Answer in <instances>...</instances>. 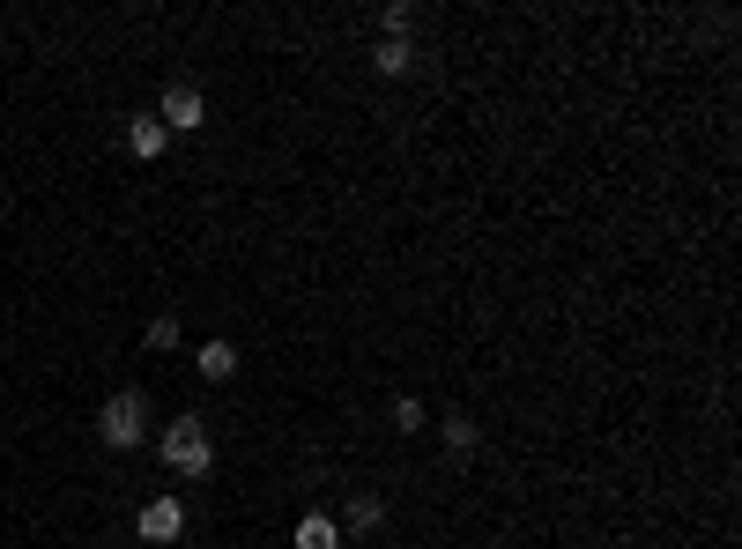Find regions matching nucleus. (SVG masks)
I'll return each instance as SVG.
<instances>
[{"mask_svg":"<svg viewBox=\"0 0 742 549\" xmlns=\"http://www.w3.org/2000/svg\"><path fill=\"white\" fill-rule=\"evenodd\" d=\"M164 468L172 475H208L216 468V438H208L200 416H172V424H164Z\"/></svg>","mask_w":742,"mask_h":549,"instance_id":"1","label":"nucleus"},{"mask_svg":"<svg viewBox=\"0 0 742 549\" xmlns=\"http://www.w3.org/2000/svg\"><path fill=\"white\" fill-rule=\"evenodd\" d=\"M142 431H148V401L126 386V394H112L104 401V416H97V438L112 453H126V446H142Z\"/></svg>","mask_w":742,"mask_h":549,"instance_id":"2","label":"nucleus"},{"mask_svg":"<svg viewBox=\"0 0 742 549\" xmlns=\"http://www.w3.org/2000/svg\"><path fill=\"white\" fill-rule=\"evenodd\" d=\"M156 120H164V134H194V126H208V97H200L194 82H172Z\"/></svg>","mask_w":742,"mask_h":549,"instance_id":"3","label":"nucleus"},{"mask_svg":"<svg viewBox=\"0 0 742 549\" xmlns=\"http://www.w3.org/2000/svg\"><path fill=\"white\" fill-rule=\"evenodd\" d=\"M134 535H142V542H156V549L178 542V535H186V505H178V498H148L142 520H134Z\"/></svg>","mask_w":742,"mask_h":549,"instance_id":"4","label":"nucleus"},{"mask_svg":"<svg viewBox=\"0 0 742 549\" xmlns=\"http://www.w3.org/2000/svg\"><path fill=\"white\" fill-rule=\"evenodd\" d=\"M164 142H172V134H164V120H156V112H142V120H126V149L142 156H164Z\"/></svg>","mask_w":742,"mask_h":549,"instance_id":"5","label":"nucleus"},{"mask_svg":"<svg viewBox=\"0 0 742 549\" xmlns=\"http://www.w3.org/2000/svg\"><path fill=\"white\" fill-rule=\"evenodd\" d=\"M297 549H342V527L327 520V512H305V520H297V535H290Z\"/></svg>","mask_w":742,"mask_h":549,"instance_id":"6","label":"nucleus"},{"mask_svg":"<svg viewBox=\"0 0 742 549\" xmlns=\"http://www.w3.org/2000/svg\"><path fill=\"white\" fill-rule=\"evenodd\" d=\"M379 520H387V505L371 498V490H357V498H349V512H342V520H334V527H349V535H371V527H379Z\"/></svg>","mask_w":742,"mask_h":549,"instance_id":"7","label":"nucleus"},{"mask_svg":"<svg viewBox=\"0 0 742 549\" xmlns=\"http://www.w3.org/2000/svg\"><path fill=\"white\" fill-rule=\"evenodd\" d=\"M194 364H200V379H230V372H238V350H230V342H208Z\"/></svg>","mask_w":742,"mask_h":549,"instance_id":"8","label":"nucleus"},{"mask_svg":"<svg viewBox=\"0 0 742 549\" xmlns=\"http://www.w3.org/2000/svg\"><path fill=\"white\" fill-rule=\"evenodd\" d=\"M371 68L379 75H409V38H387V45L371 52Z\"/></svg>","mask_w":742,"mask_h":549,"instance_id":"9","label":"nucleus"},{"mask_svg":"<svg viewBox=\"0 0 742 549\" xmlns=\"http://www.w3.org/2000/svg\"><path fill=\"white\" fill-rule=\"evenodd\" d=\"M409 23H416V8H409V0H394V8H379V30H387V38H409Z\"/></svg>","mask_w":742,"mask_h":549,"instance_id":"10","label":"nucleus"},{"mask_svg":"<svg viewBox=\"0 0 742 549\" xmlns=\"http://www.w3.org/2000/svg\"><path fill=\"white\" fill-rule=\"evenodd\" d=\"M148 350H156V356L178 350V320H172V312H164V320H148Z\"/></svg>","mask_w":742,"mask_h":549,"instance_id":"11","label":"nucleus"},{"mask_svg":"<svg viewBox=\"0 0 742 549\" xmlns=\"http://www.w3.org/2000/svg\"><path fill=\"white\" fill-rule=\"evenodd\" d=\"M475 438H483V431H475L468 416H445V446H453V453H468Z\"/></svg>","mask_w":742,"mask_h":549,"instance_id":"12","label":"nucleus"},{"mask_svg":"<svg viewBox=\"0 0 742 549\" xmlns=\"http://www.w3.org/2000/svg\"><path fill=\"white\" fill-rule=\"evenodd\" d=\"M394 431H423V401H409V394L394 401Z\"/></svg>","mask_w":742,"mask_h":549,"instance_id":"13","label":"nucleus"}]
</instances>
